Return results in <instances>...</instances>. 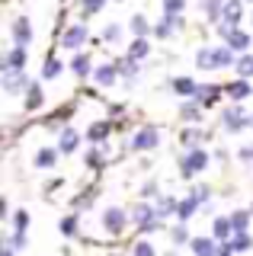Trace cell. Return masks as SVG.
Listing matches in <instances>:
<instances>
[{"label":"cell","mask_w":253,"mask_h":256,"mask_svg":"<svg viewBox=\"0 0 253 256\" xmlns=\"http://www.w3.org/2000/svg\"><path fill=\"white\" fill-rule=\"evenodd\" d=\"M176 166H180V176H186V180H189V176L202 173L205 166H208V150H205V148L186 150V154L180 157V164H176Z\"/></svg>","instance_id":"1"},{"label":"cell","mask_w":253,"mask_h":256,"mask_svg":"<svg viewBox=\"0 0 253 256\" xmlns=\"http://www.w3.org/2000/svg\"><path fill=\"white\" fill-rule=\"evenodd\" d=\"M128 218H132V224H138L144 234H151V230H157V208L154 205H148V202H138V205H132L128 208Z\"/></svg>","instance_id":"2"},{"label":"cell","mask_w":253,"mask_h":256,"mask_svg":"<svg viewBox=\"0 0 253 256\" xmlns=\"http://www.w3.org/2000/svg\"><path fill=\"white\" fill-rule=\"evenodd\" d=\"M157 144H160V132H157L154 125H144V128H138V132L132 134L128 150H154Z\"/></svg>","instance_id":"3"},{"label":"cell","mask_w":253,"mask_h":256,"mask_svg":"<svg viewBox=\"0 0 253 256\" xmlns=\"http://www.w3.org/2000/svg\"><path fill=\"white\" fill-rule=\"evenodd\" d=\"M221 125H224L231 134H240L244 128H250V116L240 106H228L224 112H221Z\"/></svg>","instance_id":"4"},{"label":"cell","mask_w":253,"mask_h":256,"mask_svg":"<svg viewBox=\"0 0 253 256\" xmlns=\"http://www.w3.org/2000/svg\"><path fill=\"white\" fill-rule=\"evenodd\" d=\"M128 221H132L128 212H122V208H106L102 212V230H109V234H122Z\"/></svg>","instance_id":"5"},{"label":"cell","mask_w":253,"mask_h":256,"mask_svg":"<svg viewBox=\"0 0 253 256\" xmlns=\"http://www.w3.org/2000/svg\"><path fill=\"white\" fill-rule=\"evenodd\" d=\"M32 80L26 77V70H4V90L6 93H26Z\"/></svg>","instance_id":"6"},{"label":"cell","mask_w":253,"mask_h":256,"mask_svg":"<svg viewBox=\"0 0 253 256\" xmlns=\"http://www.w3.org/2000/svg\"><path fill=\"white\" fill-rule=\"evenodd\" d=\"M86 42V26H84V22H77V26H70L68 32H64V36H61V45H64L68 48V52H80V45Z\"/></svg>","instance_id":"7"},{"label":"cell","mask_w":253,"mask_h":256,"mask_svg":"<svg viewBox=\"0 0 253 256\" xmlns=\"http://www.w3.org/2000/svg\"><path fill=\"white\" fill-rule=\"evenodd\" d=\"M253 93V86H250V80H244V77H237V80H231V84H224V96L234 102H240V100H247V96Z\"/></svg>","instance_id":"8"},{"label":"cell","mask_w":253,"mask_h":256,"mask_svg":"<svg viewBox=\"0 0 253 256\" xmlns=\"http://www.w3.org/2000/svg\"><path fill=\"white\" fill-rule=\"evenodd\" d=\"M29 42H32V22H29L26 16H16V20H13V45L26 48Z\"/></svg>","instance_id":"9"},{"label":"cell","mask_w":253,"mask_h":256,"mask_svg":"<svg viewBox=\"0 0 253 256\" xmlns=\"http://www.w3.org/2000/svg\"><path fill=\"white\" fill-rule=\"evenodd\" d=\"M26 61H29L26 48L13 45L10 52H6V58H4V64H0V70H26Z\"/></svg>","instance_id":"10"},{"label":"cell","mask_w":253,"mask_h":256,"mask_svg":"<svg viewBox=\"0 0 253 256\" xmlns=\"http://www.w3.org/2000/svg\"><path fill=\"white\" fill-rule=\"evenodd\" d=\"M224 93V86H218V84H199V93H196V100L202 102V109H212L218 102V96Z\"/></svg>","instance_id":"11"},{"label":"cell","mask_w":253,"mask_h":256,"mask_svg":"<svg viewBox=\"0 0 253 256\" xmlns=\"http://www.w3.org/2000/svg\"><path fill=\"white\" fill-rule=\"evenodd\" d=\"M212 237H215L218 244H231L234 228H231V218H228V214H221V218L212 221Z\"/></svg>","instance_id":"12"},{"label":"cell","mask_w":253,"mask_h":256,"mask_svg":"<svg viewBox=\"0 0 253 256\" xmlns=\"http://www.w3.org/2000/svg\"><path fill=\"white\" fill-rule=\"evenodd\" d=\"M180 118H183V122H189V125H199L202 118H205L202 102H199V100H189V102H183V106H180Z\"/></svg>","instance_id":"13"},{"label":"cell","mask_w":253,"mask_h":256,"mask_svg":"<svg viewBox=\"0 0 253 256\" xmlns=\"http://www.w3.org/2000/svg\"><path fill=\"white\" fill-rule=\"evenodd\" d=\"M77 148H80V134H77L74 128H61L58 150H61V154H77Z\"/></svg>","instance_id":"14"},{"label":"cell","mask_w":253,"mask_h":256,"mask_svg":"<svg viewBox=\"0 0 253 256\" xmlns=\"http://www.w3.org/2000/svg\"><path fill=\"white\" fill-rule=\"evenodd\" d=\"M199 6H202V16L208 22H224V4H221V0H199Z\"/></svg>","instance_id":"15"},{"label":"cell","mask_w":253,"mask_h":256,"mask_svg":"<svg viewBox=\"0 0 253 256\" xmlns=\"http://www.w3.org/2000/svg\"><path fill=\"white\" fill-rule=\"evenodd\" d=\"M205 138H208V134H205L199 125H189V128H183V132H180V141H183V148H186V150H196Z\"/></svg>","instance_id":"16"},{"label":"cell","mask_w":253,"mask_h":256,"mask_svg":"<svg viewBox=\"0 0 253 256\" xmlns=\"http://www.w3.org/2000/svg\"><path fill=\"white\" fill-rule=\"evenodd\" d=\"M189 246H192V253L196 256H218V240L215 237H192V244H189Z\"/></svg>","instance_id":"17"},{"label":"cell","mask_w":253,"mask_h":256,"mask_svg":"<svg viewBox=\"0 0 253 256\" xmlns=\"http://www.w3.org/2000/svg\"><path fill=\"white\" fill-rule=\"evenodd\" d=\"M112 64L118 68V74L125 77V86H135V80H138V61H132L128 54H125V58H118Z\"/></svg>","instance_id":"18"},{"label":"cell","mask_w":253,"mask_h":256,"mask_svg":"<svg viewBox=\"0 0 253 256\" xmlns=\"http://www.w3.org/2000/svg\"><path fill=\"white\" fill-rule=\"evenodd\" d=\"M202 208V202L196 196H186V198H180V205H176V218H180V224H186L189 218H192L196 212Z\"/></svg>","instance_id":"19"},{"label":"cell","mask_w":253,"mask_h":256,"mask_svg":"<svg viewBox=\"0 0 253 256\" xmlns=\"http://www.w3.org/2000/svg\"><path fill=\"white\" fill-rule=\"evenodd\" d=\"M58 157H61L58 148H42V150H36V160H32V164L38 166V170H52V166L58 164Z\"/></svg>","instance_id":"20"},{"label":"cell","mask_w":253,"mask_h":256,"mask_svg":"<svg viewBox=\"0 0 253 256\" xmlns=\"http://www.w3.org/2000/svg\"><path fill=\"white\" fill-rule=\"evenodd\" d=\"M170 90L176 93V96H196V93H199V84H196L192 77H173L170 80Z\"/></svg>","instance_id":"21"},{"label":"cell","mask_w":253,"mask_h":256,"mask_svg":"<svg viewBox=\"0 0 253 256\" xmlns=\"http://www.w3.org/2000/svg\"><path fill=\"white\" fill-rule=\"evenodd\" d=\"M93 80H96L100 86H112L118 80V68H116V64H100V68L93 70Z\"/></svg>","instance_id":"22"},{"label":"cell","mask_w":253,"mask_h":256,"mask_svg":"<svg viewBox=\"0 0 253 256\" xmlns=\"http://www.w3.org/2000/svg\"><path fill=\"white\" fill-rule=\"evenodd\" d=\"M42 100H45V93H42V84H38V80H32V84H29V90H26V112H36V109H42Z\"/></svg>","instance_id":"23"},{"label":"cell","mask_w":253,"mask_h":256,"mask_svg":"<svg viewBox=\"0 0 253 256\" xmlns=\"http://www.w3.org/2000/svg\"><path fill=\"white\" fill-rule=\"evenodd\" d=\"M70 70H74L77 77H90V74H93V61H90V54L77 52L74 58H70Z\"/></svg>","instance_id":"24"},{"label":"cell","mask_w":253,"mask_h":256,"mask_svg":"<svg viewBox=\"0 0 253 256\" xmlns=\"http://www.w3.org/2000/svg\"><path fill=\"white\" fill-rule=\"evenodd\" d=\"M240 6H244L240 0H224V22H228V26L240 29V16H244Z\"/></svg>","instance_id":"25"},{"label":"cell","mask_w":253,"mask_h":256,"mask_svg":"<svg viewBox=\"0 0 253 256\" xmlns=\"http://www.w3.org/2000/svg\"><path fill=\"white\" fill-rule=\"evenodd\" d=\"M224 45H228V48H231V52H234V54H240V52H247V48L253 45V38L247 36V32H240V29H234V32H231V38H228V42H224Z\"/></svg>","instance_id":"26"},{"label":"cell","mask_w":253,"mask_h":256,"mask_svg":"<svg viewBox=\"0 0 253 256\" xmlns=\"http://www.w3.org/2000/svg\"><path fill=\"white\" fill-rule=\"evenodd\" d=\"M109 132H112V122H93L90 128H86V141L90 144H100L109 138Z\"/></svg>","instance_id":"27"},{"label":"cell","mask_w":253,"mask_h":256,"mask_svg":"<svg viewBox=\"0 0 253 256\" xmlns=\"http://www.w3.org/2000/svg\"><path fill=\"white\" fill-rule=\"evenodd\" d=\"M196 68H199V70H218L215 48H199V54H196Z\"/></svg>","instance_id":"28"},{"label":"cell","mask_w":253,"mask_h":256,"mask_svg":"<svg viewBox=\"0 0 253 256\" xmlns=\"http://www.w3.org/2000/svg\"><path fill=\"white\" fill-rule=\"evenodd\" d=\"M58 228H61V234H64V237H77V230H80V214H77V212L64 214Z\"/></svg>","instance_id":"29"},{"label":"cell","mask_w":253,"mask_h":256,"mask_svg":"<svg viewBox=\"0 0 253 256\" xmlns=\"http://www.w3.org/2000/svg\"><path fill=\"white\" fill-rule=\"evenodd\" d=\"M128 32H132V36H135V38H144L148 32H154V29L148 26V20H144V16H141V13H135V16H132V20H128Z\"/></svg>","instance_id":"30"},{"label":"cell","mask_w":253,"mask_h":256,"mask_svg":"<svg viewBox=\"0 0 253 256\" xmlns=\"http://www.w3.org/2000/svg\"><path fill=\"white\" fill-rule=\"evenodd\" d=\"M228 218H231V228H234V234H244L253 214H250V212H244V208H237V212H231Z\"/></svg>","instance_id":"31"},{"label":"cell","mask_w":253,"mask_h":256,"mask_svg":"<svg viewBox=\"0 0 253 256\" xmlns=\"http://www.w3.org/2000/svg\"><path fill=\"white\" fill-rule=\"evenodd\" d=\"M148 52H151V45H148V38H135V42L128 45V58H132V61H138V64L148 58Z\"/></svg>","instance_id":"32"},{"label":"cell","mask_w":253,"mask_h":256,"mask_svg":"<svg viewBox=\"0 0 253 256\" xmlns=\"http://www.w3.org/2000/svg\"><path fill=\"white\" fill-rule=\"evenodd\" d=\"M170 240H173V246H186V244H192V234H189L186 224H176V228L170 230Z\"/></svg>","instance_id":"33"},{"label":"cell","mask_w":253,"mask_h":256,"mask_svg":"<svg viewBox=\"0 0 253 256\" xmlns=\"http://www.w3.org/2000/svg\"><path fill=\"white\" fill-rule=\"evenodd\" d=\"M61 70H64V64H61L58 58H45V64H42V77L45 80H54Z\"/></svg>","instance_id":"34"},{"label":"cell","mask_w":253,"mask_h":256,"mask_svg":"<svg viewBox=\"0 0 253 256\" xmlns=\"http://www.w3.org/2000/svg\"><path fill=\"white\" fill-rule=\"evenodd\" d=\"M231 246H234V253H247V250H253V237L247 234V230H244V234H234Z\"/></svg>","instance_id":"35"},{"label":"cell","mask_w":253,"mask_h":256,"mask_svg":"<svg viewBox=\"0 0 253 256\" xmlns=\"http://www.w3.org/2000/svg\"><path fill=\"white\" fill-rule=\"evenodd\" d=\"M237 74L244 80L253 77V54H240V58H237Z\"/></svg>","instance_id":"36"},{"label":"cell","mask_w":253,"mask_h":256,"mask_svg":"<svg viewBox=\"0 0 253 256\" xmlns=\"http://www.w3.org/2000/svg\"><path fill=\"white\" fill-rule=\"evenodd\" d=\"M164 4V16H183L186 0H160Z\"/></svg>","instance_id":"37"},{"label":"cell","mask_w":253,"mask_h":256,"mask_svg":"<svg viewBox=\"0 0 253 256\" xmlns=\"http://www.w3.org/2000/svg\"><path fill=\"white\" fill-rule=\"evenodd\" d=\"M29 244V237H26V230H13L10 237H6V246L10 250H22V246Z\"/></svg>","instance_id":"38"},{"label":"cell","mask_w":253,"mask_h":256,"mask_svg":"<svg viewBox=\"0 0 253 256\" xmlns=\"http://www.w3.org/2000/svg\"><path fill=\"white\" fill-rule=\"evenodd\" d=\"M132 256H157V250H154L151 240H138V244L132 246Z\"/></svg>","instance_id":"39"},{"label":"cell","mask_w":253,"mask_h":256,"mask_svg":"<svg viewBox=\"0 0 253 256\" xmlns=\"http://www.w3.org/2000/svg\"><path fill=\"white\" fill-rule=\"evenodd\" d=\"M102 164H106V160H102V150H100V148L86 150V166H93V170H100Z\"/></svg>","instance_id":"40"},{"label":"cell","mask_w":253,"mask_h":256,"mask_svg":"<svg viewBox=\"0 0 253 256\" xmlns=\"http://www.w3.org/2000/svg\"><path fill=\"white\" fill-rule=\"evenodd\" d=\"M102 38H106V42H118V38H122V26H118V22H109V26L102 29Z\"/></svg>","instance_id":"41"},{"label":"cell","mask_w":253,"mask_h":256,"mask_svg":"<svg viewBox=\"0 0 253 256\" xmlns=\"http://www.w3.org/2000/svg\"><path fill=\"white\" fill-rule=\"evenodd\" d=\"M26 228H29V212L20 208V212L13 214V230H26Z\"/></svg>","instance_id":"42"},{"label":"cell","mask_w":253,"mask_h":256,"mask_svg":"<svg viewBox=\"0 0 253 256\" xmlns=\"http://www.w3.org/2000/svg\"><path fill=\"white\" fill-rule=\"evenodd\" d=\"M102 6H106V0H84V13L86 16H93V13H100Z\"/></svg>","instance_id":"43"},{"label":"cell","mask_w":253,"mask_h":256,"mask_svg":"<svg viewBox=\"0 0 253 256\" xmlns=\"http://www.w3.org/2000/svg\"><path fill=\"white\" fill-rule=\"evenodd\" d=\"M157 192H160V189H157V180H148L144 189H141V196H144V198H157Z\"/></svg>","instance_id":"44"},{"label":"cell","mask_w":253,"mask_h":256,"mask_svg":"<svg viewBox=\"0 0 253 256\" xmlns=\"http://www.w3.org/2000/svg\"><path fill=\"white\" fill-rule=\"evenodd\" d=\"M189 196H196L199 202H208V198H212V189H208V186H196L192 192H189Z\"/></svg>","instance_id":"45"},{"label":"cell","mask_w":253,"mask_h":256,"mask_svg":"<svg viewBox=\"0 0 253 256\" xmlns=\"http://www.w3.org/2000/svg\"><path fill=\"white\" fill-rule=\"evenodd\" d=\"M154 36H157V38H170V36H173V29H170L167 22L160 20V22H157V26H154Z\"/></svg>","instance_id":"46"},{"label":"cell","mask_w":253,"mask_h":256,"mask_svg":"<svg viewBox=\"0 0 253 256\" xmlns=\"http://www.w3.org/2000/svg\"><path fill=\"white\" fill-rule=\"evenodd\" d=\"M218 256H234V246L231 244H221L218 246Z\"/></svg>","instance_id":"47"},{"label":"cell","mask_w":253,"mask_h":256,"mask_svg":"<svg viewBox=\"0 0 253 256\" xmlns=\"http://www.w3.org/2000/svg\"><path fill=\"white\" fill-rule=\"evenodd\" d=\"M0 214H4V218L10 214V202H6V198H0Z\"/></svg>","instance_id":"48"},{"label":"cell","mask_w":253,"mask_h":256,"mask_svg":"<svg viewBox=\"0 0 253 256\" xmlns=\"http://www.w3.org/2000/svg\"><path fill=\"white\" fill-rule=\"evenodd\" d=\"M0 256H16V250H10V246H4V253Z\"/></svg>","instance_id":"49"},{"label":"cell","mask_w":253,"mask_h":256,"mask_svg":"<svg viewBox=\"0 0 253 256\" xmlns=\"http://www.w3.org/2000/svg\"><path fill=\"white\" fill-rule=\"evenodd\" d=\"M250 128H253V116H250Z\"/></svg>","instance_id":"50"},{"label":"cell","mask_w":253,"mask_h":256,"mask_svg":"<svg viewBox=\"0 0 253 256\" xmlns=\"http://www.w3.org/2000/svg\"><path fill=\"white\" fill-rule=\"evenodd\" d=\"M250 214H253V208H250Z\"/></svg>","instance_id":"51"},{"label":"cell","mask_w":253,"mask_h":256,"mask_svg":"<svg viewBox=\"0 0 253 256\" xmlns=\"http://www.w3.org/2000/svg\"><path fill=\"white\" fill-rule=\"evenodd\" d=\"M250 20H253V13H250Z\"/></svg>","instance_id":"52"},{"label":"cell","mask_w":253,"mask_h":256,"mask_svg":"<svg viewBox=\"0 0 253 256\" xmlns=\"http://www.w3.org/2000/svg\"><path fill=\"white\" fill-rule=\"evenodd\" d=\"M250 4H253V0H250Z\"/></svg>","instance_id":"53"}]
</instances>
